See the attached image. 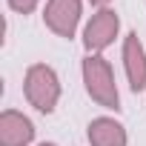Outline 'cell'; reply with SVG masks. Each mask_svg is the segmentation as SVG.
<instances>
[{
    "label": "cell",
    "mask_w": 146,
    "mask_h": 146,
    "mask_svg": "<svg viewBox=\"0 0 146 146\" xmlns=\"http://www.w3.org/2000/svg\"><path fill=\"white\" fill-rule=\"evenodd\" d=\"M35 120L20 109L0 112V146H35Z\"/></svg>",
    "instance_id": "obj_6"
},
{
    "label": "cell",
    "mask_w": 146,
    "mask_h": 146,
    "mask_svg": "<svg viewBox=\"0 0 146 146\" xmlns=\"http://www.w3.org/2000/svg\"><path fill=\"white\" fill-rule=\"evenodd\" d=\"M120 60H123V75L135 95L146 92V46L140 43L137 32H129L120 43Z\"/></svg>",
    "instance_id": "obj_5"
},
{
    "label": "cell",
    "mask_w": 146,
    "mask_h": 146,
    "mask_svg": "<svg viewBox=\"0 0 146 146\" xmlns=\"http://www.w3.org/2000/svg\"><path fill=\"white\" fill-rule=\"evenodd\" d=\"M35 146H57L54 140H40V143H35Z\"/></svg>",
    "instance_id": "obj_10"
},
{
    "label": "cell",
    "mask_w": 146,
    "mask_h": 146,
    "mask_svg": "<svg viewBox=\"0 0 146 146\" xmlns=\"http://www.w3.org/2000/svg\"><path fill=\"white\" fill-rule=\"evenodd\" d=\"M80 78H83V89L89 95V100L106 112H120V92H117V80L112 63L103 54H86L80 60Z\"/></svg>",
    "instance_id": "obj_1"
},
{
    "label": "cell",
    "mask_w": 146,
    "mask_h": 146,
    "mask_svg": "<svg viewBox=\"0 0 146 146\" xmlns=\"http://www.w3.org/2000/svg\"><path fill=\"white\" fill-rule=\"evenodd\" d=\"M86 3H89V6H95V9H109L115 0H86Z\"/></svg>",
    "instance_id": "obj_9"
},
{
    "label": "cell",
    "mask_w": 146,
    "mask_h": 146,
    "mask_svg": "<svg viewBox=\"0 0 146 146\" xmlns=\"http://www.w3.org/2000/svg\"><path fill=\"white\" fill-rule=\"evenodd\" d=\"M83 23V0H46L43 6V26L63 40H72Z\"/></svg>",
    "instance_id": "obj_4"
},
{
    "label": "cell",
    "mask_w": 146,
    "mask_h": 146,
    "mask_svg": "<svg viewBox=\"0 0 146 146\" xmlns=\"http://www.w3.org/2000/svg\"><path fill=\"white\" fill-rule=\"evenodd\" d=\"M43 3V0H6V6L15 12V15H35V9Z\"/></svg>",
    "instance_id": "obj_8"
},
{
    "label": "cell",
    "mask_w": 146,
    "mask_h": 146,
    "mask_svg": "<svg viewBox=\"0 0 146 146\" xmlns=\"http://www.w3.org/2000/svg\"><path fill=\"white\" fill-rule=\"evenodd\" d=\"M86 140L89 146H129V132L117 117L98 115L86 123Z\"/></svg>",
    "instance_id": "obj_7"
},
{
    "label": "cell",
    "mask_w": 146,
    "mask_h": 146,
    "mask_svg": "<svg viewBox=\"0 0 146 146\" xmlns=\"http://www.w3.org/2000/svg\"><path fill=\"white\" fill-rule=\"evenodd\" d=\"M60 95H63V83H60V75L54 72V66L49 63H32L23 75V98L26 103L40 112V115H52L60 103Z\"/></svg>",
    "instance_id": "obj_2"
},
{
    "label": "cell",
    "mask_w": 146,
    "mask_h": 146,
    "mask_svg": "<svg viewBox=\"0 0 146 146\" xmlns=\"http://www.w3.org/2000/svg\"><path fill=\"white\" fill-rule=\"evenodd\" d=\"M120 37V15L109 6V9H95L92 17L83 23L80 40L86 54H103L109 46H115V40Z\"/></svg>",
    "instance_id": "obj_3"
}]
</instances>
